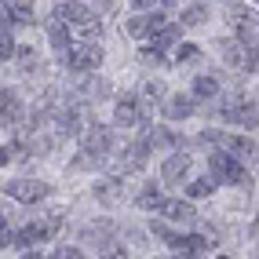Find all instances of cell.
Returning <instances> with one entry per match:
<instances>
[{
	"label": "cell",
	"mask_w": 259,
	"mask_h": 259,
	"mask_svg": "<svg viewBox=\"0 0 259 259\" xmlns=\"http://www.w3.org/2000/svg\"><path fill=\"white\" fill-rule=\"evenodd\" d=\"M62 62L77 73H92L102 66V44L99 40H73V48L62 55Z\"/></svg>",
	"instance_id": "obj_1"
},
{
	"label": "cell",
	"mask_w": 259,
	"mask_h": 259,
	"mask_svg": "<svg viewBox=\"0 0 259 259\" xmlns=\"http://www.w3.org/2000/svg\"><path fill=\"white\" fill-rule=\"evenodd\" d=\"M201 143H212L215 153H230V157H252L255 153V143L248 139V135H227V132H212V128H204L201 132Z\"/></svg>",
	"instance_id": "obj_2"
},
{
	"label": "cell",
	"mask_w": 259,
	"mask_h": 259,
	"mask_svg": "<svg viewBox=\"0 0 259 259\" xmlns=\"http://www.w3.org/2000/svg\"><path fill=\"white\" fill-rule=\"evenodd\" d=\"M223 62H227L234 73H259V55H255V48L241 44L237 37L223 40Z\"/></svg>",
	"instance_id": "obj_3"
},
{
	"label": "cell",
	"mask_w": 259,
	"mask_h": 259,
	"mask_svg": "<svg viewBox=\"0 0 259 259\" xmlns=\"http://www.w3.org/2000/svg\"><path fill=\"white\" fill-rule=\"evenodd\" d=\"M208 168H212L215 183H230V186H248L252 183L248 171H245V164H241L237 157H230V153H212Z\"/></svg>",
	"instance_id": "obj_4"
},
{
	"label": "cell",
	"mask_w": 259,
	"mask_h": 259,
	"mask_svg": "<svg viewBox=\"0 0 259 259\" xmlns=\"http://www.w3.org/2000/svg\"><path fill=\"white\" fill-rule=\"evenodd\" d=\"M227 19L237 26V40L255 48V40H259V15L252 8H245V4H227Z\"/></svg>",
	"instance_id": "obj_5"
},
{
	"label": "cell",
	"mask_w": 259,
	"mask_h": 259,
	"mask_svg": "<svg viewBox=\"0 0 259 259\" xmlns=\"http://www.w3.org/2000/svg\"><path fill=\"white\" fill-rule=\"evenodd\" d=\"M80 146H84V153H88L92 161H102L110 153V146H113V132L106 124H88L84 135H80Z\"/></svg>",
	"instance_id": "obj_6"
},
{
	"label": "cell",
	"mask_w": 259,
	"mask_h": 259,
	"mask_svg": "<svg viewBox=\"0 0 259 259\" xmlns=\"http://www.w3.org/2000/svg\"><path fill=\"white\" fill-rule=\"evenodd\" d=\"M146 106L139 102V95H120L117 106H113V120L120 128H135V124H146Z\"/></svg>",
	"instance_id": "obj_7"
},
{
	"label": "cell",
	"mask_w": 259,
	"mask_h": 259,
	"mask_svg": "<svg viewBox=\"0 0 259 259\" xmlns=\"http://www.w3.org/2000/svg\"><path fill=\"white\" fill-rule=\"evenodd\" d=\"M4 194L22 201V204H37L40 197H48V183H40V179H11V183H4Z\"/></svg>",
	"instance_id": "obj_8"
},
{
	"label": "cell",
	"mask_w": 259,
	"mask_h": 259,
	"mask_svg": "<svg viewBox=\"0 0 259 259\" xmlns=\"http://www.w3.org/2000/svg\"><path fill=\"white\" fill-rule=\"evenodd\" d=\"M55 19L66 22V26H80V29H88L99 22V11L92 4H59L55 8Z\"/></svg>",
	"instance_id": "obj_9"
},
{
	"label": "cell",
	"mask_w": 259,
	"mask_h": 259,
	"mask_svg": "<svg viewBox=\"0 0 259 259\" xmlns=\"http://www.w3.org/2000/svg\"><path fill=\"white\" fill-rule=\"evenodd\" d=\"M146 157H150V150H146L143 143L128 146L124 153H120V157H113V161H110L113 179H117V176H128V171H139V168H146Z\"/></svg>",
	"instance_id": "obj_10"
},
{
	"label": "cell",
	"mask_w": 259,
	"mask_h": 259,
	"mask_svg": "<svg viewBox=\"0 0 259 259\" xmlns=\"http://www.w3.org/2000/svg\"><path fill=\"white\" fill-rule=\"evenodd\" d=\"M168 22H164V11H150V15H135V19H128V33L132 37L146 40L150 33H161Z\"/></svg>",
	"instance_id": "obj_11"
},
{
	"label": "cell",
	"mask_w": 259,
	"mask_h": 259,
	"mask_svg": "<svg viewBox=\"0 0 259 259\" xmlns=\"http://www.w3.org/2000/svg\"><path fill=\"white\" fill-rule=\"evenodd\" d=\"M161 219L164 223H197V208L190 201H179V197H168L164 204H161Z\"/></svg>",
	"instance_id": "obj_12"
},
{
	"label": "cell",
	"mask_w": 259,
	"mask_h": 259,
	"mask_svg": "<svg viewBox=\"0 0 259 259\" xmlns=\"http://www.w3.org/2000/svg\"><path fill=\"white\" fill-rule=\"evenodd\" d=\"M0 117H4V124L11 128V124H22V99H19V92H0Z\"/></svg>",
	"instance_id": "obj_13"
},
{
	"label": "cell",
	"mask_w": 259,
	"mask_h": 259,
	"mask_svg": "<svg viewBox=\"0 0 259 259\" xmlns=\"http://www.w3.org/2000/svg\"><path fill=\"white\" fill-rule=\"evenodd\" d=\"M186 171H190V153H171V157H164V164H161V179L164 183H179Z\"/></svg>",
	"instance_id": "obj_14"
},
{
	"label": "cell",
	"mask_w": 259,
	"mask_h": 259,
	"mask_svg": "<svg viewBox=\"0 0 259 259\" xmlns=\"http://www.w3.org/2000/svg\"><path fill=\"white\" fill-rule=\"evenodd\" d=\"M48 37H51V48H55L59 55H66V51L73 48V40H70V26H66V22H59L55 15L48 19Z\"/></svg>",
	"instance_id": "obj_15"
},
{
	"label": "cell",
	"mask_w": 259,
	"mask_h": 259,
	"mask_svg": "<svg viewBox=\"0 0 259 259\" xmlns=\"http://www.w3.org/2000/svg\"><path fill=\"white\" fill-rule=\"evenodd\" d=\"M106 92H110V84L102 80V77H84V80L77 84V95H80L84 102H102V99H106Z\"/></svg>",
	"instance_id": "obj_16"
},
{
	"label": "cell",
	"mask_w": 259,
	"mask_h": 259,
	"mask_svg": "<svg viewBox=\"0 0 259 259\" xmlns=\"http://www.w3.org/2000/svg\"><path fill=\"white\" fill-rule=\"evenodd\" d=\"M48 237H51V230L44 227V223H29V227L15 230V245H19V248H29V245H37V241H48Z\"/></svg>",
	"instance_id": "obj_17"
},
{
	"label": "cell",
	"mask_w": 259,
	"mask_h": 259,
	"mask_svg": "<svg viewBox=\"0 0 259 259\" xmlns=\"http://www.w3.org/2000/svg\"><path fill=\"white\" fill-rule=\"evenodd\" d=\"M92 194H95L102 204H117L120 197H124V186H120V179H113V176H110V179L95 183V186H92Z\"/></svg>",
	"instance_id": "obj_18"
},
{
	"label": "cell",
	"mask_w": 259,
	"mask_h": 259,
	"mask_svg": "<svg viewBox=\"0 0 259 259\" xmlns=\"http://www.w3.org/2000/svg\"><path fill=\"white\" fill-rule=\"evenodd\" d=\"M164 201H168V197L157 190V183H146V186H143V194L135 197V204H139L143 212H161V204H164Z\"/></svg>",
	"instance_id": "obj_19"
},
{
	"label": "cell",
	"mask_w": 259,
	"mask_h": 259,
	"mask_svg": "<svg viewBox=\"0 0 259 259\" xmlns=\"http://www.w3.org/2000/svg\"><path fill=\"white\" fill-rule=\"evenodd\" d=\"M190 113H194V99H186V95L164 99V117H168V120H183V117H190Z\"/></svg>",
	"instance_id": "obj_20"
},
{
	"label": "cell",
	"mask_w": 259,
	"mask_h": 259,
	"mask_svg": "<svg viewBox=\"0 0 259 259\" xmlns=\"http://www.w3.org/2000/svg\"><path fill=\"white\" fill-rule=\"evenodd\" d=\"M110 234H113V223H92V227H84V237H88L92 245H99L102 252L113 248L110 245Z\"/></svg>",
	"instance_id": "obj_21"
},
{
	"label": "cell",
	"mask_w": 259,
	"mask_h": 259,
	"mask_svg": "<svg viewBox=\"0 0 259 259\" xmlns=\"http://www.w3.org/2000/svg\"><path fill=\"white\" fill-rule=\"evenodd\" d=\"M190 92H194L197 99H204V102H215V95H219V80H215L212 73H201V77L194 80V88H190Z\"/></svg>",
	"instance_id": "obj_22"
},
{
	"label": "cell",
	"mask_w": 259,
	"mask_h": 259,
	"mask_svg": "<svg viewBox=\"0 0 259 259\" xmlns=\"http://www.w3.org/2000/svg\"><path fill=\"white\" fill-rule=\"evenodd\" d=\"M139 102L150 110V106H157V102H164V84L161 80H146L143 88H139Z\"/></svg>",
	"instance_id": "obj_23"
},
{
	"label": "cell",
	"mask_w": 259,
	"mask_h": 259,
	"mask_svg": "<svg viewBox=\"0 0 259 259\" xmlns=\"http://www.w3.org/2000/svg\"><path fill=\"white\" fill-rule=\"evenodd\" d=\"M201 22H208V8L204 4H190L183 11V26H201Z\"/></svg>",
	"instance_id": "obj_24"
},
{
	"label": "cell",
	"mask_w": 259,
	"mask_h": 259,
	"mask_svg": "<svg viewBox=\"0 0 259 259\" xmlns=\"http://www.w3.org/2000/svg\"><path fill=\"white\" fill-rule=\"evenodd\" d=\"M237 124H245V128H259V99L245 102V110H241V120Z\"/></svg>",
	"instance_id": "obj_25"
},
{
	"label": "cell",
	"mask_w": 259,
	"mask_h": 259,
	"mask_svg": "<svg viewBox=\"0 0 259 259\" xmlns=\"http://www.w3.org/2000/svg\"><path fill=\"white\" fill-rule=\"evenodd\" d=\"M186 194L190 197H208V194H215V183L212 179H194V183L186 186Z\"/></svg>",
	"instance_id": "obj_26"
},
{
	"label": "cell",
	"mask_w": 259,
	"mask_h": 259,
	"mask_svg": "<svg viewBox=\"0 0 259 259\" xmlns=\"http://www.w3.org/2000/svg\"><path fill=\"white\" fill-rule=\"evenodd\" d=\"M37 19V11H33V4H11V22H33Z\"/></svg>",
	"instance_id": "obj_27"
},
{
	"label": "cell",
	"mask_w": 259,
	"mask_h": 259,
	"mask_svg": "<svg viewBox=\"0 0 259 259\" xmlns=\"http://www.w3.org/2000/svg\"><path fill=\"white\" fill-rule=\"evenodd\" d=\"M11 51H15V44H11V37H8V29H0V62H8Z\"/></svg>",
	"instance_id": "obj_28"
},
{
	"label": "cell",
	"mask_w": 259,
	"mask_h": 259,
	"mask_svg": "<svg viewBox=\"0 0 259 259\" xmlns=\"http://www.w3.org/2000/svg\"><path fill=\"white\" fill-rule=\"evenodd\" d=\"M197 55H201V51H197L194 44H179V48H176V59H179V62H190V59H197Z\"/></svg>",
	"instance_id": "obj_29"
},
{
	"label": "cell",
	"mask_w": 259,
	"mask_h": 259,
	"mask_svg": "<svg viewBox=\"0 0 259 259\" xmlns=\"http://www.w3.org/2000/svg\"><path fill=\"white\" fill-rule=\"evenodd\" d=\"M19 62H22V70H26V73L33 70V66H37V55H33V48H22V51H19Z\"/></svg>",
	"instance_id": "obj_30"
},
{
	"label": "cell",
	"mask_w": 259,
	"mask_h": 259,
	"mask_svg": "<svg viewBox=\"0 0 259 259\" xmlns=\"http://www.w3.org/2000/svg\"><path fill=\"white\" fill-rule=\"evenodd\" d=\"M55 259H84V252H80V248H70V245H62V248L55 252Z\"/></svg>",
	"instance_id": "obj_31"
},
{
	"label": "cell",
	"mask_w": 259,
	"mask_h": 259,
	"mask_svg": "<svg viewBox=\"0 0 259 259\" xmlns=\"http://www.w3.org/2000/svg\"><path fill=\"white\" fill-rule=\"evenodd\" d=\"M102 259H128V252L113 245V248H106V252H102Z\"/></svg>",
	"instance_id": "obj_32"
},
{
	"label": "cell",
	"mask_w": 259,
	"mask_h": 259,
	"mask_svg": "<svg viewBox=\"0 0 259 259\" xmlns=\"http://www.w3.org/2000/svg\"><path fill=\"white\" fill-rule=\"evenodd\" d=\"M11 157H15V153H11V146H0V168H4Z\"/></svg>",
	"instance_id": "obj_33"
},
{
	"label": "cell",
	"mask_w": 259,
	"mask_h": 259,
	"mask_svg": "<svg viewBox=\"0 0 259 259\" xmlns=\"http://www.w3.org/2000/svg\"><path fill=\"white\" fill-rule=\"evenodd\" d=\"M8 245H15V234L8 230V234H0V248H8Z\"/></svg>",
	"instance_id": "obj_34"
},
{
	"label": "cell",
	"mask_w": 259,
	"mask_h": 259,
	"mask_svg": "<svg viewBox=\"0 0 259 259\" xmlns=\"http://www.w3.org/2000/svg\"><path fill=\"white\" fill-rule=\"evenodd\" d=\"M0 22H11V4H0Z\"/></svg>",
	"instance_id": "obj_35"
},
{
	"label": "cell",
	"mask_w": 259,
	"mask_h": 259,
	"mask_svg": "<svg viewBox=\"0 0 259 259\" xmlns=\"http://www.w3.org/2000/svg\"><path fill=\"white\" fill-rule=\"evenodd\" d=\"M8 230H11V227H8V215L0 212V234H8Z\"/></svg>",
	"instance_id": "obj_36"
},
{
	"label": "cell",
	"mask_w": 259,
	"mask_h": 259,
	"mask_svg": "<svg viewBox=\"0 0 259 259\" xmlns=\"http://www.w3.org/2000/svg\"><path fill=\"white\" fill-rule=\"evenodd\" d=\"M22 259H44V255H40V252H26Z\"/></svg>",
	"instance_id": "obj_37"
},
{
	"label": "cell",
	"mask_w": 259,
	"mask_h": 259,
	"mask_svg": "<svg viewBox=\"0 0 259 259\" xmlns=\"http://www.w3.org/2000/svg\"><path fill=\"white\" fill-rule=\"evenodd\" d=\"M252 234H255V237H259V215H255V223H252Z\"/></svg>",
	"instance_id": "obj_38"
},
{
	"label": "cell",
	"mask_w": 259,
	"mask_h": 259,
	"mask_svg": "<svg viewBox=\"0 0 259 259\" xmlns=\"http://www.w3.org/2000/svg\"><path fill=\"white\" fill-rule=\"evenodd\" d=\"M252 259H259V252H252Z\"/></svg>",
	"instance_id": "obj_39"
},
{
	"label": "cell",
	"mask_w": 259,
	"mask_h": 259,
	"mask_svg": "<svg viewBox=\"0 0 259 259\" xmlns=\"http://www.w3.org/2000/svg\"><path fill=\"white\" fill-rule=\"evenodd\" d=\"M219 259H227V255H219Z\"/></svg>",
	"instance_id": "obj_40"
}]
</instances>
